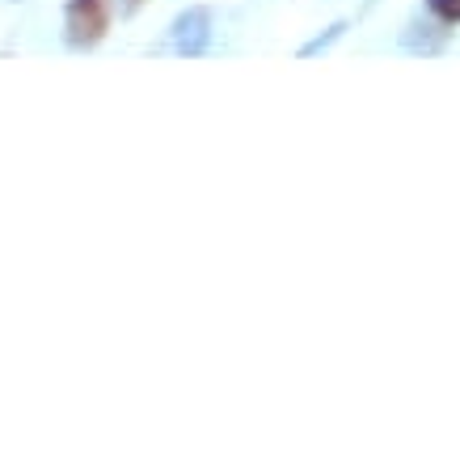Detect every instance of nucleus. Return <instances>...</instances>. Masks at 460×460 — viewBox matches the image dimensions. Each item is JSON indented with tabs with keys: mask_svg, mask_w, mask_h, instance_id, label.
Returning a JSON list of instances; mask_svg holds the SVG:
<instances>
[{
	"mask_svg": "<svg viewBox=\"0 0 460 460\" xmlns=\"http://www.w3.org/2000/svg\"><path fill=\"white\" fill-rule=\"evenodd\" d=\"M211 39H216V17H211V9H203V4H190V9H181V13L169 22V47H173L181 59L208 56Z\"/></svg>",
	"mask_w": 460,
	"mask_h": 460,
	"instance_id": "obj_1",
	"label": "nucleus"
},
{
	"mask_svg": "<svg viewBox=\"0 0 460 460\" xmlns=\"http://www.w3.org/2000/svg\"><path fill=\"white\" fill-rule=\"evenodd\" d=\"M111 26V4L106 0H68L64 9V42L84 51V47H98L102 34Z\"/></svg>",
	"mask_w": 460,
	"mask_h": 460,
	"instance_id": "obj_2",
	"label": "nucleus"
},
{
	"mask_svg": "<svg viewBox=\"0 0 460 460\" xmlns=\"http://www.w3.org/2000/svg\"><path fill=\"white\" fill-rule=\"evenodd\" d=\"M447 42V30L444 22H410V26L402 30V51H410V56H439Z\"/></svg>",
	"mask_w": 460,
	"mask_h": 460,
	"instance_id": "obj_3",
	"label": "nucleus"
},
{
	"mask_svg": "<svg viewBox=\"0 0 460 460\" xmlns=\"http://www.w3.org/2000/svg\"><path fill=\"white\" fill-rule=\"evenodd\" d=\"M347 30H350V17H338V22H330V26L321 30V34H313V39H308L305 47L296 51V56H300V59L330 56V51H334V47H338V42H342V34H347Z\"/></svg>",
	"mask_w": 460,
	"mask_h": 460,
	"instance_id": "obj_4",
	"label": "nucleus"
},
{
	"mask_svg": "<svg viewBox=\"0 0 460 460\" xmlns=\"http://www.w3.org/2000/svg\"><path fill=\"white\" fill-rule=\"evenodd\" d=\"M427 9H431L435 22H444V26H460V0H427Z\"/></svg>",
	"mask_w": 460,
	"mask_h": 460,
	"instance_id": "obj_5",
	"label": "nucleus"
},
{
	"mask_svg": "<svg viewBox=\"0 0 460 460\" xmlns=\"http://www.w3.org/2000/svg\"><path fill=\"white\" fill-rule=\"evenodd\" d=\"M106 4H111V9H119V13H131V9H136V0H106Z\"/></svg>",
	"mask_w": 460,
	"mask_h": 460,
	"instance_id": "obj_6",
	"label": "nucleus"
}]
</instances>
